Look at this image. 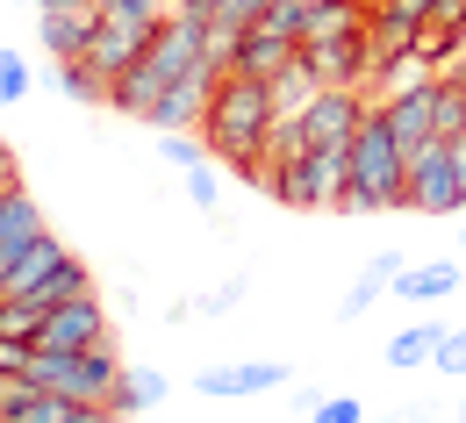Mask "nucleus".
<instances>
[{
  "label": "nucleus",
  "instance_id": "23",
  "mask_svg": "<svg viewBox=\"0 0 466 423\" xmlns=\"http://www.w3.org/2000/svg\"><path fill=\"white\" fill-rule=\"evenodd\" d=\"M58 94L65 101H108V79L86 58H58Z\"/></svg>",
  "mask_w": 466,
  "mask_h": 423
},
{
  "label": "nucleus",
  "instance_id": "14",
  "mask_svg": "<svg viewBox=\"0 0 466 423\" xmlns=\"http://www.w3.org/2000/svg\"><path fill=\"white\" fill-rule=\"evenodd\" d=\"M294 51H301L294 36L266 29V22H251V29L237 36V58H230V72H251V79H273V72H280V65H288Z\"/></svg>",
  "mask_w": 466,
  "mask_h": 423
},
{
  "label": "nucleus",
  "instance_id": "12",
  "mask_svg": "<svg viewBox=\"0 0 466 423\" xmlns=\"http://www.w3.org/2000/svg\"><path fill=\"white\" fill-rule=\"evenodd\" d=\"M65 258H72V251H65L51 230H36L29 244H15V251L0 258V302H7V295H29V287H44V280L58 273Z\"/></svg>",
  "mask_w": 466,
  "mask_h": 423
},
{
  "label": "nucleus",
  "instance_id": "20",
  "mask_svg": "<svg viewBox=\"0 0 466 423\" xmlns=\"http://www.w3.org/2000/svg\"><path fill=\"white\" fill-rule=\"evenodd\" d=\"M36 29H44V51H51V58H86V29H94V22L65 15V7H36Z\"/></svg>",
  "mask_w": 466,
  "mask_h": 423
},
{
  "label": "nucleus",
  "instance_id": "17",
  "mask_svg": "<svg viewBox=\"0 0 466 423\" xmlns=\"http://www.w3.org/2000/svg\"><path fill=\"white\" fill-rule=\"evenodd\" d=\"M266 94H273V116H301V108H309V101L323 94V79H316V72H309V58L294 51V58L280 65L273 79H266Z\"/></svg>",
  "mask_w": 466,
  "mask_h": 423
},
{
  "label": "nucleus",
  "instance_id": "30",
  "mask_svg": "<svg viewBox=\"0 0 466 423\" xmlns=\"http://www.w3.org/2000/svg\"><path fill=\"white\" fill-rule=\"evenodd\" d=\"M22 359H29V345H15V337H0V380H15V373H22Z\"/></svg>",
  "mask_w": 466,
  "mask_h": 423
},
{
  "label": "nucleus",
  "instance_id": "9",
  "mask_svg": "<svg viewBox=\"0 0 466 423\" xmlns=\"http://www.w3.org/2000/svg\"><path fill=\"white\" fill-rule=\"evenodd\" d=\"M373 108L388 116L395 144L416 151V144H431V136H438V79H416V86H395V94H373Z\"/></svg>",
  "mask_w": 466,
  "mask_h": 423
},
{
  "label": "nucleus",
  "instance_id": "18",
  "mask_svg": "<svg viewBox=\"0 0 466 423\" xmlns=\"http://www.w3.org/2000/svg\"><path fill=\"white\" fill-rule=\"evenodd\" d=\"M173 395V380L158 366H122V388H116V417H151L158 402Z\"/></svg>",
  "mask_w": 466,
  "mask_h": 423
},
{
  "label": "nucleus",
  "instance_id": "16",
  "mask_svg": "<svg viewBox=\"0 0 466 423\" xmlns=\"http://www.w3.org/2000/svg\"><path fill=\"white\" fill-rule=\"evenodd\" d=\"M460 280L466 273L452 258H423V266H402V273H395V295H402V302H452Z\"/></svg>",
  "mask_w": 466,
  "mask_h": 423
},
{
  "label": "nucleus",
  "instance_id": "11",
  "mask_svg": "<svg viewBox=\"0 0 466 423\" xmlns=\"http://www.w3.org/2000/svg\"><path fill=\"white\" fill-rule=\"evenodd\" d=\"M416 51V22L388 15V7H366V94H380V79Z\"/></svg>",
  "mask_w": 466,
  "mask_h": 423
},
{
  "label": "nucleus",
  "instance_id": "31",
  "mask_svg": "<svg viewBox=\"0 0 466 423\" xmlns=\"http://www.w3.org/2000/svg\"><path fill=\"white\" fill-rule=\"evenodd\" d=\"M36 7H65V15H79V22H101V0H36Z\"/></svg>",
  "mask_w": 466,
  "mask_h": 423
},
{
  "label": "nucleus",
  "instance_id": "26",
  "mask_svg": "<svg viewBox=\"0 0 466 423\" xmlns=\"http://www.w3.org/2000/svg\"><path fill=\"white\" fill-rule=\"evenodd\" d=\"M187 194H194V208H201V216L223 201V180H216V166H208V158H201V166H187Z\"/></svg>",
  "mask_w": 466,
  "mask_h": 423
},
{
  "label": "nucleus",
  "instance_id": "33",
  "mask_svg": "<svg viewBox=\"0 0 466 423\" xmlns=\"http://www.w3.org/2000/svg\"><path fill=\"white\" fill-rule=\"evenodd\" d=\"M15 380H22V373H15ZM15 380H0V395H7V388H15Z\"/></svg>",
  "mask_w": 466,
  "mask_h": 423
},
{
  "label": "nucleus",
  "instance_id": "8",
  "mask_svg": "<svg viewBox=\"0 0 466 423\" xmlns=\"http://www.w3.org/2000/svg\"><path fill=\"white\" fill-rule=\"evenodd\" d=\"M151 36H158V22H108V15H101V22L86 29V65H94V72L116 86L122 72L151 51Z\"/></svg>",
  "mask_w": 466,
  "mask_h": 423
},
{
  "label": "nucleus",
  "instance_id": "35",
  "mask_svg": "<svg viewBox=\"0 0 466 423\" xmlns=\"http://www.w3.org/2000/svg\"><path fill=\"white\" fill-rule=\"evenodd\" d=\"M460 423H466V402H460Z\"/></svg>",
  "mask_w": 466,
  "mask_h": 423
},
{
  "label": "nucleus",
  "instance_id": "2",
  "mask_svg": "<svg viewBox=\"0 0 466 423\" xmlns=\"http://www.w3.org/2000/svg\"><path fill=\"white\" fill-rule=\"evenodd\" d=\"M208 58V22H187V15H173V22H158V36H151V51L122 72L116 86H108V108H122V116H151V101L166 94V86H179L194 65Z\"/></svg>",
  "mask_w": 466,
  "mask_h": 423
},
{
  "label": "nucleus",
  "instance_id": "3",
  "mask_svg": "<svg viewBox=\"0 0 466 423\" xmlns=\"http://www.w3.org/2000/svg\"><path fill=\"white\" fill-rule=\"evenodd\" d=\"M351 216H388V208H409V151L395 144V129L380 108H366L359 136H351Z\"/></svg>",
  "mask_w": 466,
  "mask_h": 423
},
{
  "label": "nucleus",
  "instance_id": "10",
  "mask_svg": "<svg viewBox=\"0 0 466 423\" xmlns=\"http://www.w3.org/2000/svg\"><path fill=\"white\" fill-rule=\"evenodd\" d=\"M266 388H288L280 359H230V366H201L194 373V395H208V402H251Z\"/></svg>",
  "mask_w": 466,
  "mask_h": 423
},
{
  "label": "nucleus",
  "instance_id": "34",
  "mask_svg": "<svg viewBox=\"0 0 466 423\" xmlns=\"http://www.w3.org/2000/svg\"><path fill=\"white\" fill-rule=\"evenodd\" d=\"M460 244H466V223H460Z\"/></svg>",
  "mask_w": 466,
  "mask_h": 423
},
{
  "label": "nucleus",
  "instance_id": "27",
  "mask_svg": "<svg viewBox=\"0 0 466 423\" xmlns=\"http://www.w3.org/2000/svg\"><path fill=\"white\" fill-rule=\"evenodd\" d=\"M29 86H36V72L15 58V51H0V101H22Z\"/></svg>",
  "mask_w": 466,
  "mask_h": 423
},
{
  "label": "nucleus",
  "instance_id": "22",
  "mask_svg": "<svg viewBox=\"0 0 466 423\" xmlns=\"http://www.w3.org/2000/svg\"><path fill=\"white\" fill-rule=\"evenodd\" d=\"M29 295H36L44 308H65V302H79V295H94V280H86V266H79V258H65L58 273H51L44 287H29Z\"/></svg>",
  "mask_w": 466,
  "mask_h": 423
},
{
  "label": "nucleus",
  "instance_id": "25",
  "mask_svg": "<svg viewBox=\"0 0 466 423\" xmlns=\"http://www.w3.org/2000/svg\"><path fill=\"white\" fill-rule=\"evenodd\" d=\"M438 373L445 380H466V323H445V337H438Z\"/></svg>",
  "mask_w": 466,
  "mask_h": 423
},
{
  "label": "nucleus",
  "instance_id": "36",
  "mask_svg": "<svg viewBox=\"0 0 466 423\" xmlns=\"http://www.w3.org/2000/svg\"><path fill=\"white\" fill-rule=\"evenodd\" d=\"M0 423H7V417H0Z\"/></svg>",
  "mask_w": 466,
  "mask_h": 423
},
{
  "label": "nucleus",
  "instance_id": "29",
  "mask_svg": "<svg viewBox=\"0 0 466 423\" xmlns=\"http://www.w3.org/2000/svg\"><path fill=\"white\" fill-rule=\"evenodd\" d=\"M237 302H244V273H230L223 287H208V295H201L194 308H208V316H223V308H237Z\"/></svg>",
  "mask_w": 466,
  "mask_h": 423
},
{
  "label": "nucleus",
  "instance_id": "4",
  "mask_svg": "<svg viewBox=\"0 0 466 423\" xmlns=\"http://www.w3.org/2000/svg\"><path fill=\"white\" fill-rule=\"evenodd\" d=\"M22 380L29 388H51V395H79V402H116L122 359H116V345H86V352H36L29 345Z\"/></svg>",
  "mask_w": 466,
  "mask_h": 423
},
{
  "label": "nucleus",
  "instance_id": "32",
  "mask_svg": "<svg viewBox=\"0 0 466 423\" xmlns=\"http://www.w3.org/2000/svg\"><path fill=\"white\" fill-rule=\"evenodd\" d=\"M7 186H22V180H15V151L0 144V194H7Z\"/></svg>",
  "mask_w": 466,
  "mask_h": 423
},
{
  "label": "nucleus",
  "instance_id": "6",
  "mask_svg": "<svg viewBox=\"0 0 466 423\" xmlns=\"http://www.w3.org/2000/svg\"><path fill=\"white\" fill-rule=\"evenodd\" d=\"M366 108H373L366 86H323V94L301 108V144H351L359 122H366Z\"/></svg>",
  "mask_w": 466,
  "mask_h": 423
},
{
  "label": "nucleus",
  "instance_id": "13",
  "mask_svg": "<svg viewBox=\"0 0 466 423\" xmlns=\"http://www.w3.org/2000/svg\"><path fill=\"white\" fill-rule=\"evenodd\" d=\"M309 72L323 86H366V29H345V36H309L301 44Z\"/></svg>",
  "mask_w": 466,
  "mask_h": 423
},
{
  "label": "nucleus",
  "instance_id": "15",
  "mask_svg": "<svg viewBox=\"0 0 466 423\" xmlns=\"http://www.w3.org/2000/svg\"><path fill=\"white\" fill-rule=\"evenodd\" d=\"M402 266H409L402 251H373V258H366V273H359V280L345 287L338 316H345V323H359V316H366V308L380 302V295H395V273H402Z\"/></svg>",
  "mask_w": 466,
  "mask_h": 423
},
{
  "label": "nucleus",
  "instance_id": "7",
  "mask_svg": "<svg viewBox=\"0 0 466 423\" xmlns=\"http://www.w3.org/2000/svg\"><path fill=\"white\" fill-rule=\"evenodd\" d=\"M29 345H36V352H86V345H108V308L94 302V295H79V302L51 308Z\"/></svg>",
  "mask_w": 466,
  "mask_h": 423
},
{
  "label": "nucleus",
  "instance_id": "28",
  "mask_svg": "<svg viewBox=\"0 0 466 423\" xmlns=\"http://www.w3.org/2000/svg\"><path fill=\"white\" fill-rule=\"evenodd\" d=\"M309 423H366V409H359V395H323L309 409Z\"/></svg>",
  "mask_w": 466,
  "mask_h": 423
},
{
  "label": "nucleus",
  "instance_id": "24",
  "mask_svg": "<svg viewBox=\"0 0 466 423\" xmlns=\"http://www.w3.org/2000/svg\"><path fill=\"white\" fill-rule=\"evenodd\" d=\"M108 22H173V0H101Z\"/></svg>",
  "mask_w": 466,
  "mask_h": 423
},
{
  "label": "nucleus",
  "instance_id": "19",
  "mask_svg": "<svg viewBox=\"0 0 466 423\" xmlns=\"http://www.w3.org/2000/svg\"><path fill=\"white\" fill-rule=\"evenodd\" d=\"M36 230H44V208H36L22 186H7V194H0V258H7L15 244H29Z\"/></svg>",
  "mask_w": 466,
  "mask_h": 423
},
{
  "label": "nucleus",
  "instance_id": "37",
  "mask_svg": "<svg viewBox=\"0 0 466 423\" xmlns=\"http://www.w3.org/2000/svg\"><path fill=\"white\" fill-rule=\"evenodd\" d=\"M460 144H466V136H460Z\"/></svg>",
  "mask_w": 466,
  "mask_h": 423
},
{
  "label": "nucleus",
  "instance_id": "5",
  "mask_svg": "<svg viewBox=\"0 0 466 423\" xmlns=\"http://www.w3.org/2000/svg\"><path fill=\"white\" fill-rule=\"evenodd\" d=\"M409 208L416 216H460V136H431L409 151Z\"/></svg>",
  "mask_w": 466,
  "mask_h": 423
},
{
  "label": "nucleus",
  "instance_id": "1",
  "mask_svg": "<svg viewBox=\"0 0 466 423\" xmlns=\"http://www.w3.org/2000/svg\"><path fill=\"white\" fill-rule=\"evenodd\" d=\"M266 129H273V94H266V79L223 72L216 94H208V116H201V144H208L216 158H230L244 180H258V166H266Z\"/></svg>",
  "mask_w": 466,
  "mask_h": 423
},
{
  "label": "nucleus",
  "instance_id": "21",
  "mask_svg": "<svg viewBox=\"0 0 466 423\" xmlns=\"http://www.w3.org/2000/svg\"><path fill=\"white\" fill-rule=\"evenodd\" d=\"M438 337H445V323H416V330H395L388 337V366L395 373H416V366L438 359Z\"/></svg>",
  "mask_w": 466,
  "mask_h": 423
}]
</instances>
